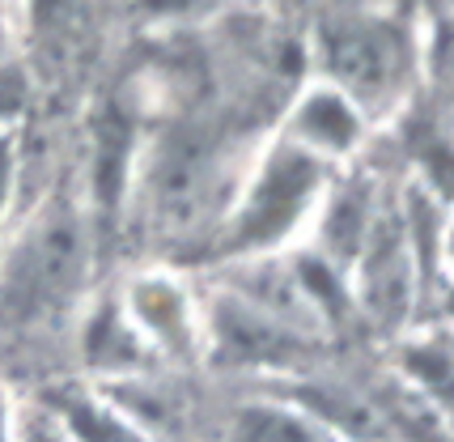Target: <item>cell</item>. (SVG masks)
<instances>
[{
    "label": "cell",
    "instance_id": "cell-17",
    "mask_svg": "<svg viewBox=\"0 0 454 442\" xmlns=\"http://www.w3.org/2000/svg\"><path fill=\"white\" fill-rule=\"evenodd\" d=\"M336 442H361V438H336Z\"/></svg>",
    "mask_w": 454,
    "mask_h": 442
},
{
    "label": "cell",
    "instance_id": "cell-1",
    "mask_svg": "<svg viewBox=\"0 0 454 442\" xmlns=\"http://www.w3.org/2000/svg\"><path fill=\"white\" fill-rule=\"evenodd\" d=\"M332 175L336 170L277 137L255 158L251 175L225 209L213 242L217 256L225 264L285 256L289 242L301 239V230H310Z\"/></svg>",
    "mask_w": 454,
    "mask_h": 442
},
{
    "label": "cell",
    "instance_id": "cell-9",
    "mask_svg": "<svg viewBox=\"0 0 454 442\" xmlns=\"http://www.w3.org/2000/svg\"><path fill=\"white\" fill-rule=\"evenodd\" d=\"M382 213H387V196H382L378 179L361 175V170H348L344 179L332 175L327 192H323V204H318L315 221H310V251L348 277V268L356 264L361 247L378 230Z\"/></svg>",
    "mask_w": 454,
    "mask_h": 442
},
{
    "label": "cell",
    "instance_id": "cell-4",
    "mask_svg": "<svg viewBox=\"0 0 454 442\" xmlns=\"http://www.w3.org/2000/svg\"><path fill=\"white\" fill-rule=\"evenodd\" d=\"M115 294L158 366L204 362V298L183 272L140 268L115 285Z\"/></svg>",
    "mask_w": 454,
    "mask_h": 442
},
{
    "label": "cell",
    "instance_id": "cell-8",
    "mask_svg": "<svg viewBox=\"0 0 454 442\" xmlns=\"http://www.w3.org/2000/svg\"><path fill=\"white\" fill-rule=\"evenodd\" d=\"M77 362H81V379L94 383V387H111V383L161 370L158 358L149 353V344L140 341V332L132 328L115 289H102L98 298H90L81 306Z\"/></svg>",
    "mask_w": 454,
    "mask_h": 442
},
{
    "label": "cell",
    "instance_id": "cell-14",
    "mask_svg": "<svg viewBox=\"0 0 454 442\" xmlns=\"http://www.w3.org/2000/svg\"><path fill=\"white\" fill-rule=\"evenodd\" d=\"M21 196V141L18 132H0V230L13 217V204Z\"/></svg>",
    "mask_w": 454,
    "mask_h": 442
},
{
    "label": "cell",
    "instance_id": "cell-16",
    "mask_svg": "<svg viewBox=\"0 0 454 442\" xmlns=\"http://www.w3.org/2000/svg\"><path fill=\"white\" fill-rule=\"evenodd\" d=\"M18 422H21V404L0 383V442H18Z\"/></svg>",
    "mask_w": 454,
    "mask_h": 442
},
{
    "label": "cell",
    "instance_id": "cell-13",
    "mask_svg": "<svg viewBox=\"0 0 454 442\" xmlns=\"http://www.w3.org/2000/svg\"><path fill=\"white\" fill-rule=\"evenodd\" d=\"M230 0H132V13L140 18V26L161 30V35H178L192 30L200 21L217 18Z\"/></svg>",
    "mask_w": 454,
    "mask_h": 442
},
{
    "label": "cell",
    "instance_id": "cell-3",
    "mask_svg": "<svg viewBox=\"0 0 454 442\" xmlns=\"http://www.w3.org/2000/svg\"><path fill=\"white\" fill-rule=\"evenodd\" d=\"M420 73V43L391 18L348 13L318 35V77L332 81L370 115L395 111Z\"/></svg>",
    "mask_w": 454,
    "mask_h": 442
},
{
    "label": "cell",
    "instance_id": "cell-10",
    "mask_svg": "<svg viewBox=\"0 0 454 442\" xmlns=\"http://www.w3.org/2000/svg\"><path fill=\"white\" fill-rule=\"evenodd\" d=\"M39 404L73 442H153L102 387L85 379L59 383Z\"/></svg>",
    "mask_w": 454,
    "mask_h": 442
},
{
    "label": "cell",
    "instance_id": "cell-7",
    "mask_svg": "<svg viewBox=\"0 0 454 442\" xmlns=\"http://www.w3.org/2000/svg\"><path fill=\"white\" fill-rule=\"evenodd\" d=\"M280 141L310 154L327 170H344L370 141V115L344 90H336L332 81L315 77L306 81L294 94V102L285 107Z\"/></svg>",
    "mask_w": 454,
    "mask_h": 442
},
{
    "label": "cell",
    "instance_id": "cell-2",
    "mask_svg": "<svg viewBox=\"0 0 454 442\" xmlns=\"http://www.w3.org/2000/svg\"><path fill=\"white\" fill-rule=\"evenodd\" d=\"M90 272V230L77 204L43 201L21 221L0 260V320L43 323L81 298Z\"/></svg>",
    "mask_w": 454,
    "mask_h": 442
},
{
    "label": "cell",
    "instance_id": "cell-15",
    "mask_svg": "<svg viewBox=\"0 0 454 442\" xmlns=\"http://www.w3.org/2000/svg\"><path fill=\"white\" fill-rule=\"evenodd\" d=\"M18 442H73L64 430L56 425V417L35 404V408H21V422H18Z\"/></svg>",
    "mask_w": 454,
    "mask_h": 442
},
{
    "label": "cell",
    "instance_id": "cell-11",
    "mask_svg": "<svg viewBox=\"0 0 454 442\" xmlns=\"http://www.w3.org/2000/svg\"><path fill=\"white\" fill-rule=\"evenodd\" d=\"M225 442H336V438L310 413H301L294 400H285L280 391H268V396L242 400L230 413Z\"/></svg>",
    "mask_w": 454,
    "mask_h": 442
},
{
    "label": "cell",
    "instance_id": "cell-6",
    "mask_svg": "<svg viewBox=\"0 0 454 442\" xmlns=\"http://www.w3.org/2000/svg\"><path fill=\"white\" fill-rule=\"evenodd\" d=\"M348 289L356 311H365L382 328H399L412 320L416 294H420V264L412 256L399 209H387L370 242L361 247L356 264L348 268Z\"/></svg>",
    "mask_w": 454,
    "mask_h": 442
},
{
    "label": "cell",
    "instance_id": "cell-5",
    "mask_svg": "<svg viewBox=\"0 0 454 442\" xmlns=\"http://www.w3.org/2000/svg\"><path fill=\"white\" fill-rule=\"evenodd\" d=\"M301 332L285 328L234 289L204 298V358L238 370H294Z\"/></svg>",
    "mask_w": 454,
    "mask_h": 442
},
{
    "label": "cell",
    "instance_id": "cell-12",
    "mask_svg": "<svg viewBox=\"0 0 454 442\" xmlns=\"http://www.w3.org/2000/svg\"><path fill=\"white\" fill-rule=\"evenodd\" d=\"M420 77L429 81L434 99L454 120V9L437 13L420 39Z\"/></svg>",
    "mask_w": 454,
    "mask_h": 442
}]
</instances>
